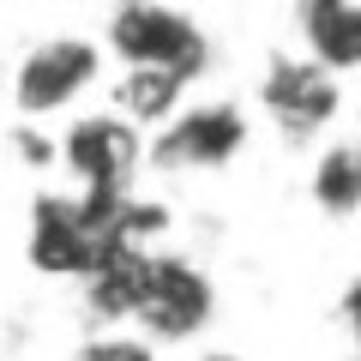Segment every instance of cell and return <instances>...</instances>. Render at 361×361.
<instances>
[{
    "label": "cell",
    "instance_id": "cell-1",
    "mask_svg": "<svg viewBox=\"0 0 361 361\" xmlns=\"http://www.w3.org/2000/svg\"><path fill=\"white\" fill-rule=\"evenodd\" d=\"M211 295L205 271H193L187 259H133V301L127 313L145 325L151 343H187L193 331L211 325Z\"/></svg>",
    "mask_w": 361,
    "mask_h": 361
},
{
    "label": "cell",
    "instance_id": "cell-3",
    "mask_svg": "<svg viewBox=\"0 0 361 361\" xmlns=\"http://www.w3.org/2000/svg\"><path fill=\"white\" fill-rule=\"evenodd\" d=\"M103 49L85 37H49L18 61L13 73V103L18 115H66L97 78H103Z\"/></svg>",
    "mask_w": 361,
    "mask_h": 361
},
{
    "label": "cell",
    "instance_id": "cell-11",
    "mask_svg": "<svg viewBox=\"0 0 361 361\" xmlns=\"http://www.w3.org/2000/svg\"><path fill=\"white\" fill-rule=\"evenodd\" d=\"M199 361H241V355H223V349H217V355H199Z\"/></svg>",
    "mask_w": 361,
    "mask_h": 361
},
{
    "label": "cell",
    "instance_id": "cell-4",
    "mask_svg": "<svg viewBox=\"0 0 361 361\" xmlns=\"http://www.w3.org/2000/svg\"><path fill=\"white\" fill-rule=\"evenodd\" d=\"M241 145H247L241 109H229V103H199V109L169 115V127L157 133V145H151V163L169 169V175H193V169H223Z\"/></svg>",
    "mask_w": 361,
    "mask_h": 361
},
{
    "label": "cell",
    "instance_id": "cell-10",
    "mask_svg": "<svg viewBox=\"0 0 361 361\" xmlns=\"http://www.w3.org/2000/svg\"><path fill=\"white\" fill-rule=\"evenodd\" d=\"M78 361H157V349L145 337H103V343H85Z\"/></svg>",
    "mask_w": 361,
    "mask_h": 361
},
{
    "label": "cell",
    "instance_id": "cell-7",
    "mask_svg": "<svg viewBox=\"0 0 361 361\" xmlns=\"http://www.w3.org/2000/svg\"><path fill=\"white\" fill-rule=\"evenodd\" d=\"M271 109L283 115V127L313 133L319 121H331L337 109V85H331V66L313 61V66H277L271 78Z\"/></svg>",
    "mask_w": 361,
    "mask_h": 361
},
{
    "label": "cell",
    "instance_id": "cell-6",
    "mask_svg": "<svg viewBox=\"0 0 361 361\" xmlns=\"http://www.w3.org/2000/svg\"><path fill=\"white\" fill-rule=\"evenodd\" d=\"M97 235H103L97 205H85V211L78 205H42L30 253H37L42 271H85L90 259H97Z\"/></svg>",
    "mask_w": 361,
    "mask_h": 361
},
{
    "label": "cell",
    "instance_id": "cell-9",
    "mask_svg": "<svg viewBox=\"0 0 361 361\" xmlns=\"http://www.w3.org/2000/svg\"><path fill=\"white\" fill-rule=\"evenodd\" d=\"M313 199L331 217H349L361 205V151L355 145H337V151L319 157V169H313Z\"/></svg>",
    "mask_w": 361,
    "mask_h": 361
},
{
    "label": "cell",
    "instance_id": "cell-2",
    "mask_svg": "<svg viewBox=\"0 0 361 361\" xmlns=\"http://www.w3.org/2000/svg\"><path fill=\"white\" fill-rule=\"evenodd\" d=\"M109 49L133 66V73H169L193 78L205 66V30L187 13L163 6V0H127L109 18Z\"/></svg>",
    "mask_w": 361,
    "mask_h": 361
},
{
    "label": "cell",
    "instance_id": "cell-8",
    "mask_svg": "<svg viewBox=\"0 0 361 361\" xmlns=\"http://www.w3.org/2000/svg\"><path fill=\"white\" fill-rule=\"evenodd\" d=\"M301 30H307L313 54L331 73L337 66H361V6H349V0H307Z\"/></svg>",
    "mask_w": 361,
    "mask_h": 361
},
{
    "label": "cell",
    "instance_id": "cell-5",
    "mask_svg": "<svg viewBox=\"0 0 361 361\" xmlns=\"http://www.w3.org/2000/svg\"><path fill=\"white\" fill-rule=\"evenodd\" d=\"M61 163L73 169L85 187H97V199H103L133 175V163H139V133L127 127V115H85V121L66 127Z\"/></svg>",
    "mask_w": 361,
    "mask_h": 361
}]
</instances>
